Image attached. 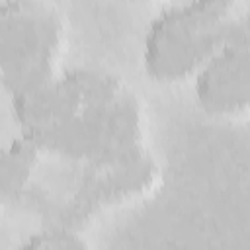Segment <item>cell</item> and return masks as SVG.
Here are the masks:
<instances>
[{"mask_svg":"<svg viewBox=\"0 0 250 250\" xmlns=\"http://www.w3.org/2000/svg\"><path fill=\"white\" fill-rule=\"evenodd\" d=\"M12 102L20 133L53 158L86 166L146 148L143 102L111 72L68 68Z\"/></svg>","mask_w":250,"mask_h":250,"instance_id":"6da1fadb","label":"cell"},{"mask_svg":"<svg viewBox=\"0 0 250 250\" xmlns=\"http://www.w3.org/2000/svg\"><path fill=\"white\" fill-rule=\"evenodd\" d=\"M229 47H250V0H189L148 25L143 64L152 80L176 84Z\"/></svg>","mask_w":250,"mask_h":250,"instance_id":"7a4b0ae2","label":"cell"},{"mask_svg":"<svg viewBox=\"0 0 250 250\" xmlns=\"http://www.w3.org/2000/svg\"><path fill=\"white\" fill-rule=\"evenodd\" d=\"M66 25L45 0H4L0 8V76L12 98L53 82L64 68Z\"/></svg>","mask_w":250,"mask_h":250,"instance_id":"3957f363","label":"cell"},{"mask_svg":"<svg viewBox=\"0 0 250 250\" xmlns=\"http://www.w3.org/2000/svg\"><path fill=\"white\" fill-rule=\"evenodd\" d=\"M162 184V170L148 148L104 162L86 164L61 209L59 223L82 230L94 217L137 201H145Z\"/></svg>","mask_w":250,"mask_h":250,"instance_id":"277c9868","label":"cell"},{"mask_svg":"<svg viewBox=\"0 0 250 250\" xmlns=\"http://www.w3.org/2000/svg\"><path fill=\"white\" fill-rule=\"evenodd\" d=\"M199 107L217 119L250 115V47H229L213 55L193 76Z\"/></svg>","mask_w":250,"mask_h":250,"instance_id":"5b68a950","label":"cell"},{"mask_svg":"<svg viewBox=\"0 0 250 250\" xmlns=\"http://www.w3.org/2000/svg\"><path fill=\"white\" fill-rule=\"evenodd\" d=\"M49 158V154L29 137L21 135L16 137L2 152L0 158V188H2V199H20L23 197L41 170L43 160Z\"/></svg>","mask_w":250,"mask_h":250,"instance_id":"8992f818","label":"cell"},{"mask_svg":"<svg viewBox=\"0 0 250 250\" xmlns=\"http://www.w3.org/2000/svg\"><path fill=\"white\" fill-rule=\"evenodd\" d=\"M90 246L92 242L82 234V230L68 229L64 225H53L39 232H33L21 244V248L25 250H82Z\"/></svg>","mask_w":250,"mask_h":250,"instance_id":"52a82bcc","label":"cell"},{"mask_svg":"<svg viewBox=\"0 0 250 250\" xmlns=\"http://www.w3.org/2000/svg\"><path fill=\"white\" fill-rule=\"evenodd\" d=\"M127 2H141V4H150V2H162V0H127Z\"/></svg>","mask_w":250,"mask_h":250,"instance_id":"ba28073f","label":"cell"}]
</instances>
